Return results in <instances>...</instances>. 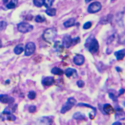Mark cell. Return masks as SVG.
Wrapping results in <instances>:
<instances>
[{
    "label": "cell",
    "instance_id": "obj_1",
    "mask_svg": "<svg viewBox=\"0 0 125 125\" xmlns=\"http://www.w3.org/2000/svg\"><path fill=\"white\" fill-rule=\"evenodd\" d=\"M57 30L55 28L52 27L46 29L42 35L43 39L46 42L51 44L57 35Z\"/></svg>",
    "mask_w": 125,
    "mask_h": 125
},
{
    "label": "cell",
    "instance_id": "obj_2",
    "mask_svg": "<svg viewBox=\"0 0 125 125\" xmlns=\"http://www.w3.org/2000/svg\"><path fill=\"white\" fill-rule=\"evenodd\" d=\"M76 102V100L73 97L68 98L67 101L63 105L61 109V113L64 114L68 112L75 105Z\"/></svg>",
    "mask_w": 125,
    "mask_h": 125
},
{
    "label": "cell",
    "instance_id": "obj_3",
    "mask_svg": "<svg viewBox=\"0 0 125 125\" xmlns=\"http://www.w3.org/2000/svg\"><path fill=\"white\" fill-rule=\"evenodd\" d=\"M17 30L22 33H27L31 32L33 30V26L28 22H20L17 25Z\"/></svg>",
    "mask_w": 125,
    "mask_h": 125
},
{
    "label": "cell",
    "instance_id": "obj_4",
    "mask_svg": "<svg viewBox=\"0 0 125 125\" xmlns=\"http://www.w3.org/2000/svg\"><path fill=\"white\" fill-rule=\"evenodd\" d=\"M102 5L101 3L98 1L91 3L87 8V11L90 14H94L97 13L101 10Z\"/></svg>",
    "mask_w": 125,
    "mask_h": 125
},
{
    "label": "cell",
    "instance_id": "obj_5",
    "mask_svg": "<svg viewBox=\"0 0 125 125\" xmlns=\"http://www.w3.org/2000/svg\"><path fill=\"white\" fill-rule=\"evenodd\" d=\"M88 51L91 54L96 53L99 50V44L98 41L96 39H92L88 43Z\"/></svg>",
    "mask_w": 125,
    "mask_h": 125
},
{
    "label": "cell",
    "instance_id": "obj_6",
    "mask_svg": "<svg viewBox=\"0 0 125 125\" xmlns=\"http://www.w3.org/2000/svg\"><path fill=\"white\" fill-rule=\"evenodd\" d=\"M36 50L35 44L32 42H29L26 44L25 47L24 55L26 56H31L35 52Z\"/></svg>",
    "mask_w": 125,
    "mask_h": 125
},
{
    "label": "cell",
    "instance_id": "obj_7",
    "mask_svg": "<svg viewBox=\"0 0 125 125\" xmlns=\"http://www.w3.org/2000/svg\"><path fill=\"white\" fill-rule=\"evenodd\" d=\"M115 118L116 120H125V112L124 111L123 108L117 105L115 106Z\"/></svg>",
    "mask_w": 125,
    "mask_h": 125
},
{
    "label": "cell",
    "instance_id": "obj_8",
    "mask_svg": "<svg viewBox=\"0 0 125 125\" xmlns=\"http://www.w3.org/2000/svg\"><path fill=\"white\" fill-rule=\"evenodd\" d=\"M73 61L76 65L81 66L84 62L85 57L83 55L77 54L73 58Z\"/></svg>",
    "mask_w": 125,
    "mask_h": 125
},
{
    "label": "cell",
    "instance_id": "obj_9",
    "mask_svg": "<svg viewBox=\"0 0 125 125\" xmlns=\"http://www.w3.org/2000/svg\"><path fill=\"white\" fill-rule=\"evenodd\" d=\"M103 111L104 115H110L114 114L115 109L113 107L109 104H104L103 105Z\"/></svg>",
    "mask_w": 125,
    "mask_h": 125
},
{
    "label": "cell",
    "instance_id": "obj_10",
    "mask_svg": "<svg viewBox=\"0 0 125 125\" xmlns=\"http://www.w3.org/2000/svg\"><path fill=\"white\" fill-rule=\"evenodd\" d=\"M72 38L69 35L65 36L63 38L62 45L65 48L68 49L72 46Z\"/></svg>",
    "mask_w": 125,
    "mask_h": 125
},
{
    "label": "cell",
    "instance_id": "obj_11",
    "mask_svg": "<svg viewBox=\"0 0 125 125\" xmlns=\"http://www.w3.org/2000/svg\"><path fill=\"white\" fill-rule=\"evenodd\" d=\"M54 83V78L52 76L46 77L42 81V85L46 86H51Z\"/></svg>",
    "mask_w": 125,
    "mask_h": 125
},
{
    "label": "cell",
    "instance_id": "obj_12",
    "mask_svg": "<svg viewBox=\"0 0 125 125\" xmlns=\"http://www.w3.org/2000/svg\"><path fill=\"white\" fill-rule=\"evenodd\" d=\"M113 16L112 14H109L103 17L100 20L99 23L102 25H106L110 23L112 21Z\"/></svg>",
    "mask_w": 125,
    "mask_h": 125
},
{
    "label": "cell",
    "instance_id": "obj_13",
    "mask_svg": "<svg viewBox=\"0 0 125 125\" xmlns=\"http://www.w3.org/2000/svg\"><path fill=\"white\" fill-rule=\"evenodd\" d=\"M114 54L116 57L117 60H122L125 56V49H123L116 51L114 52Z\"/></svg>",
    "mask_w": 125,
    "mask_h": 125
},
{
    "label": "cell",
    "instance_id": "obj_14",
    "mask_svg": "<svg viewBox=\"0 0 125 125\" xmlns=\"http://www.w3.org/2000/svg\"><path fill=\"white\" fill-rule=\"evenodd\" d=\"M86 117L85 114L80 112H77L74 113L72 118L76 120H83Z\"/></svg>",
    "mask_w": 125,
    "mask_h": 125
},
{
    "label": "cell",
    "instance_id": "obj_15",
    "mask_svg": "<svg viewBox=\"0 0 125 125\" xmlns=\"http://www.w3.org/2000/svg\"><path fill=\"white\" fill-rule=\"evenodd\" d=\"M41 123L48 125L52 124L54 121V117L52 116H43L41 120Z\"/></svg>",
    "mask_w": 125,
    "mask_h": 125
},
{
    "label": "cell",
    "instance_id": "obj_16",
    "mask_svg": "<svg viewBox=\"0 0 125 125\" xmlns=\"http://www.w3.org/2000/svg\"><path fill=\"white\" fill-rule=\"evenodd\" d=\"M65 74L68 78H70L74 74H77V70L74 68H68L65 70Z\"/></svg>",
    "mask_w": 125,
    "mask_h": 125
},
{
    "label": "cell",
    "instance_id": "obj_17",
    "mask_svg": "<svg viewBox=\"0 0 125 125\" xmlns=\"http://www.w3.org/2000/svg\"><path fill=\"white\" fill-rule=\"evenodd\" d=\"M24 45L22 44H19L17 45L14 49V52L17 55H20L24 52Z\"/></svg>",
    "mask_w": 125,
    "mask_h": 125
},
{
    "label": "cell",
    "instance_id": "obj_18",
    "mask_svg": "<svg viewBox=\"0 0 125 125\" xmlns=\"http://www.w3.org/2000/svg\"><path fill=\"white\" fill-rule=\"evenodd\" d=\"M51 72L54 75L62 76L64 74V72L62 69L57 67H54L52 69Z\"/></svg>",
    "mask_w": 125,
    "mask_h": 125
},
{
    "label": "cell",
    "instance_id": "obj_19",
    "mask_svg": "<svg viewBox=\"0 0 125 125\" xmlns=\"http://www.w3.org/2000/svg\"><path fill=\"white\" fill-rule=\"evenodd\" d=\"M75 19L74 18H70L63 23V25L65 27H71L75 25Z\"/></svg>",
    "mask_w": 125,
    "mask_h": 125
},
{
    "label": "cell",
    "instance_id": "obj_20",
    "mask_svg": "<svg viewBox=\"0 0 125 125\" xmlns=\"http://www.w3.org/2000/svg\"><path fill=\"white\" fill-rule=\"evenodd\" d=\"M76 107H88V108H90L92 109L93 111L96 113V108L90 104H86V103H82V102H79L78 103L76 104Z\"/></svg>",
    "mask_w": 125,
    "mask_h": 125
},
{
    "label": "cell",
    "instance_id": "obj_21",
    "mask_svg": "<svg viewBox=\"0 0 125 125\" xmlns=\"http://www.w3.org/2000/svg\"><path fill=\"white\" fill-rule=\"evenodd\" d=\"M18 3V0H11L10 2L7 5L6 7L8 9L15 8Z\"/></svg>",
    "mask_w": 125,
    "mask_h": 125
},
{
    "label": "cell",
    "instance_id": "obj_22",
    "mask_svg": "<svg viewBox=\"0 0 125 125\" xmlns=\"http://www.w3.org/2000/svg\"><path fill=\"white\" fill-rule=\"evenodd\" d=\"M46 13L49 16L52 17L55 16L56 13V9L55 8H47L45 11Z\"/></svg>",
    "mask_w": 125,
    "mask_h": 125
},
{
    "label": "cell",
    "instance_id": "obj_23",
    "mask_svg": "<svg viewBox=\"0 0 125 125\" xmlns=\"http://www.w3.org/2000/svg\"><path fill=\"white\" fill-rule=\"evenodd\" d=\"M9 98L7 94H0V102L3 104H8Z\"/></svg>",
    "mask_w": 125,
    "mask_h": 125
},
{
    "label": "cell",
    "instance_id": "obj_24",
    "mask_svg": "<svg viewBox=\"0 0 125 125\" xmlns=\"http://www.w3.org/2000/svg\"><path fill=\"white\" fill-rule=\"evenodd\" d=\"M46 0H33V5L38 7L41 8L44 5Z\"/></svg>",
    "mask_w": 125,
    "mask_h": 125
},
{
    "label": "cell",
    "instance_id": "obj_25",
    "mask_svg": "<svg viewBox=\"0 0 125 125\" xmlns=\"http://www.w3.org/2000/svg\"><path fill=\"white\" fill-rule=\"evenodd\" d=\"M46 20V18L44 16L38 15L36 16L35 19V21L38 23H42Z\"/></svg>",
    "mask_w": 125,
    "mask_h": 125
},
{
    "label": "cell",
    "instance_id": "obj_26",
    "mask_svg": "<svg viewBox=\"0 0 125 125\" xmlns=\"http://www.w3.org/2000/svg\"><path fill=\"white\" fill-rule=\"evenodd\" d=\"M108 96H109V98L110 99H112L113 101L117 102L118 101V96L115 95L114 93H109L108 94Z\"/></svg>",
    "mask_w": 125,
    "mask_h": 125
},
{
    "label": "cell",
    "instance_id": "obj_27",
    "mask_svg": "<svg viewBox=\"0 0 125 125\" xmlns=\"http://www.w3.org/2000/svg\"><path fill=\"white\" fill-rule=\"evenodd\" d=\"M36 96V93L33 91H31L28 93V97L29 99L33 100L35 99Z\"/></svg>",
    "mask_w": 125,
    "mask_h": 125
},
{
    "label": "cell",
    "instance_id": "obj_28",
    "mask_svg": "<svg viewBox=\"0 0 125 125\" xmlns=\"http://www.w3.org/2000/svg\"><path fill=\"white\" fill-rule=\"evenodd\" d=\"M7 25L8 24L6 22L3 21H0V32L5 30L7 27Z\"/></svg>",
    "mask_w": 125,
    "mask_h": 125
},
{
    "label": "cell",
    "instance_id": "obj_29",
    "mask_svg": "<svg viewBox=\"0 0 125 125\" xmlns=\"http://www.w3.org/2000/svg\"><path fill=\"white\" fill-rule=\"evenodd\" d=\"M54 1L55 0H47L46 2L45 1L44 6L47 9L50 8Z\"/></svg>",
    "mask_w": 125,
    "mask_h": 125
},
{
    "label": "cell",
    "instance_id": "obj_30",
    "mask_svg": "<svg viewBox=\"0 0 125 125\" xmlns=\"http://www.w3.org/2000/svg\"><path fill=\"white\" fill-rule=\"evenodd\" d=\"M16 119V117L13 114H11L7 115L6 120L10 121H14Z\"/></svg>",
    "mask_w": 125,
    "mask_h": 125
},
{
    "label": "cell",
    "instance_id": "obj_31",
    "mask_svg": "<svg viewBox=\"0 0 125 125\" xmlns=\"http://www.w3.org/2000/svg\"><path fill=\"white\" fill-rule=\"evenodd\" d=\"M77 85L79 88H82L84 86V82L82 80H77L76 82Z\"/></svg>",
    "mask_w": 125,
    "mask_h": 125
},
{
    "label": "cell",
    "instance_id": "obj_32",
    "mask_svg": "<svg viewBox=\"0 0 125 125\" xmlns=\"http://www.w3.org/2000/svg\"><path fill=\"white\" fill-rule=\"evenodd\" d=\"M72 46H74L76 44L79 43L80 42V39L79 37H77L72 39Z\"/></svg>",
    "mask_w": 125,
    "mask_h": 125
},
{
    "label": "cell",
    "instance_id": "obj_33",
    "mask_svg": "<svg viewBox=\"0 0 125 125\" xmlns=\"http://www.w3.org/2000/svg\"><path fill=\"white\" fill-rule=\"evenodd\" d=\"M10 107L8 106H7L6 108H5L3 111L2 112V114H3V115H7L11 114V110H10Z\"/></svg>",
    "mask_w": 125,
    "mask_h": 125
},
{
    "label": "cell",
    "instance_id": "obj_34",
    "mask_svg": "<svg viewBox=\"0 0 125 125\" xmlns=\"http://www.w3.org/2000/svg\"><path fill=\"white\" fill-rule=\"evenodd\" d=\"M92 26V23L90 21H88L85 22L83 26V28L84 30H88L90 29Z\"/></svg>",
    "mask_w": 125,
    "mask_h": 125
},
{
    "label": "cell",
    "instance_id": "obj_35",
    "mask_svg": "<svg viewBox=\"0 0 125 125\" xmlns=\"http://www.w3.org/2000/svg\"><path fill=\"white\" fill-rule=\"evenodd\" d=\"M115 36L114 34H113L112 35L110 36L107 39V44H109L113 42L115 39Z\"/></svg>",
    "mask_w": 125,
    "mask_h": 125
},
{
    "label": "cell",
    "instance_id": "obj_36",
    "mask_svg": "<svg viewBox=\"0 0 125 125\" xmlns=\"http://www.w3.org/2000/svg\"><path fill=\"white\" fill-rule=\"evenodd\" d=\"M36 110V106L35 105H31L28 108V111L30 113H33Z\"/></svg>",
    "mask_w": 125,
    "mask_h": 125
},
{
    "label": "cell",
    "instance_id": "obj_37",
    "mask_svg": "<svg viewBox=\"0 0 125 125\" xmlns=\"http://www.w3.org/2000/svg\"><path fill=\"white\" fill-rule=\"evenodd\" d=\"M15 102V99L14 98H13V97L11 96H10L9 98V100L8 102V104L9 106L10 107L12 106L13 104Z\"/></svg>",
    "mask_w": 125,
    "mask_h": 125
},
{
    "label": "cell",
    "instance_id": "obj_38",
    "mask_svg": "<svg viewBox=\"0 0 125 125\" xmlns=\"http://www.w3.org/2000/svg\"><path fill=\"white\" fill-rule=\"evenodd\" d=\"M96 113L95 112L92 111V112H90L89 113V118L91 120H93L96 117Z\"/></svg>",
    "mask_w": 125,
    "mask_h": 125
},
{
    "label": "cell",
    "instance_id": "obj_39",
    "mask_svg": "<svg viewBox=\"0 0 125 125\" xmlns=\"http://www.w3.org/2000/svg\"><path fill=\"white\" fill-rule=\"evenodd\" d=\"M17 108H18V104H15L12 106V108H11V112L12 113H15L17 110Z\"/></svg>",
    "mask_w": 125,
    "mask_h": 125
},
{
    "label": "cell",
    "instance_id": "obj_40",
    "mask_svg": "<svg viewBox=\"0 0 125 125\" xmlns=\"http://www.w3.org/2000/svg\"><path fill=\"white\" fill-rule=\"evenodd\" d=\"M118 91H119V93L118 94V96H120V95H123V94H124L125 92V90L124 88H121Z\"/></svg>",
    "mask_w": 125,
    "mask_h": 125
},
{
    "label": "cell",
    "instance_id": "obj_41",
    "mask_svg": "<svg viewBox=\"0 0 125 125\" xmlns=\"http://www.w3.org/2000/svg\"><path fill=\"white\" fill-rule=\"evenodd\" d=\"M115 70L118 72H121L123 71V69L119 66H116L115 68Z\"/></svg>",
    "mask_w": 125,
    "mask_h": 125
},
{
    "label": "cell",
    "instance_id": "obj_42",
    "mask_svg": "<svg viewBox=\"0 0 125 125\" xmlns=\"http://www.w3.org/2000/svg\"><path fill=\"white\" fill-rule=\"evenodd\" d=\"M32 18L33 17L32 15H31V16L29 15V16H27L25 19H26V20H31L32 19Z\"/></svg>",
    "mask_w": 125,
    "mask_h": 125
},
{
    "label": "cell",
    "instance_id": "obj_43",
    "mask_svg": "<svg viewBox=\"0 0 125 125\" xmlns=\"http://www.w3.org/2000/svg\"><path fill=\"white\" fill-rule=\"evenodd\" d=\"M112 125H122V123L121 122H119V121H116V122H115V123H113L112 124Z\"/></svg>",
    "mask_w": 125,
    "mask_h": 125
},
{
    "label": "cell",
    "instance_id": "obj_44",
    "mask_svg": "<svg viewBox=\"0 0 125 125\" xmlns=\"http://www.w3.org/2000/svg\"><path fill=\"white\" fill-rule=\"evenodd\" d=\"M10 80L8 79L5 81V85H8L10 84Z\"/></svg>",
    "mask_w": 125,
    "mask_h": 125
},
{
    "label": "cell",
    "instance_id": "obj_45",
    "mask_svg": "<svg viewBox=\"0 0 125 125\" xmlns=\"http://www.w3.org/2000/svg\"><path fill=\"white\" fill-rule=\"evenodd\" d=\"M5 120V118L3 116H2L1 115H0V121H4Z\"/></svg>",
    "mask_w": 125,
    "mask_h": 125
},
{
    "label": "cell",
    "instance_id": "obj_46",
    "mask_svg": "<svg viewBox=\"0 0 125 125\" xmlns=\"http://www.w3.org/2000/svg\"><path fill=\"white\" fill-rule=\"evenodd\" d=\"M9 0H2L3 2V4H5L7 3L8 2Z\"/></svg>",
    "mask_w": 125,
    "mask_h": 125
},
{
    "label": "cell",
    "instance_id": "obj_47",
    "mask_svg": "<svg viewBox=\"0 0 125 125\" xmlns=\"http://www.w3.org/2000/svg\"><path fill=\"white\" fill-rule=\"evenodd\" d=\"M19 97H24V93H21L19 95Z\"/></svg>",
    "mask_w": 125,
    "mask_h": 125
},
{
    "label": "cell",
    "instance_id": "obj_48",
    "mask_svg": "<svg viewBox=\"0 0 125 125\" xmlns=\"http://www.w3.org/2000/svg\"><path fill=\"white\" fill-rule=\"evenodd\" d=\"M85 2L86 3H88L90 2L91 1H92V0H84Z\"/></svg>",
    "mask_w": 125,
    "mask_h": 125
},
{
    "label": "cell",
    "instance_id": "obj_49",
    "mask_svg": "<svg viewBox=\"0 0 125 125\" xmlns=\"http://www.w3.org/2000/svg\"><path fill=\"white\" fill-rule=\"evenodd\" d=\"M2 43L1 40H0V48H2Z\"/></svg>",
    "mask_w": 125,
    "mask_h": 125
},
{
    "label": "cell",
    "instance_id": "obj_50",
    "mask_svg": "<svg viewBox=\"0 0 125 125\" xmlns=\"http://www.w3.org/2000/svg\"><path fill=\"white\" fill-rule=\"evenodd\" d=\"M111 1H114L115 0H111Z\"/></svg>",
    "mask_w": 125,
    "mask_h": 125
}]
</instances>
